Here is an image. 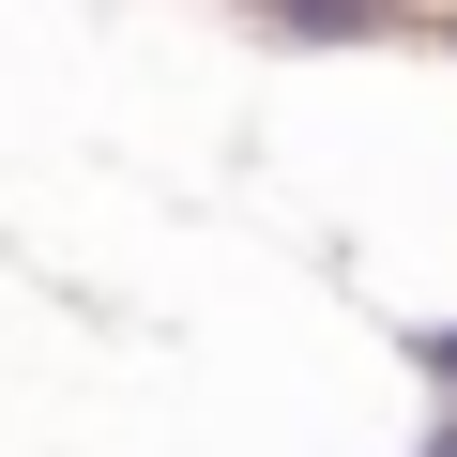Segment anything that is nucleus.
<instances>
[{
	"label": "nucleus",
	"instance_id": "f257e3e1",
	"mask_svg": "<svg viewBox=\"0 0 457 457\" xmlns=\"http://www.w3.org/2000/svg\"><path fill=\"white\" fill-rule=\"evenodd\" d=\"M245 16L275 46H366V31H396V0H245Z\"/></svg>",
	"mask_w": 457,
	"mask_h": 457
},
{
	"label": "nucleus",
	"instance_id": "f03ea898",
	"mask_svg": "<svg viewBox=\"0 0 457 457\" xmlns=\"http://www.w3.org/2000/svg\"><path fill=\"white\" fill-rule=\"evenodd\" d=\"M396 366H411L427 396H457V320H396Z\"/></svg>",
	"mask_w": 457,
	"mask_h": 457
},
{
	"label": "nucleus",
	"instance_id": "7ed1b4c3",
	"mask_svg": "<svg viewBox=\"0 0 457 457\" xmlns=\"http://www.w3.org/2000/svg\"><path fill=\"white\" fill-rule=\"evenodd\" d=\"M411 457H457V396H427V427H411Z\"/></svg>",
	"mask_w": 457,
	"mask_h": 457
},
{
	"label": "nucleus",
	"instance_id": "20e7f679",
	"mask_svg": "<svg viewBox=\"0 0 457 457\" xmlns=\"http://www.w3.org/2000/svg\"><path fill=\"white\" fill-rule=\"evenodd\" d=\"M442 46H457V0H442Z\"/></svg>",
	"mask_w": 457,
	"mask_h": 457
}]
</instances>
